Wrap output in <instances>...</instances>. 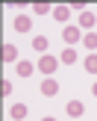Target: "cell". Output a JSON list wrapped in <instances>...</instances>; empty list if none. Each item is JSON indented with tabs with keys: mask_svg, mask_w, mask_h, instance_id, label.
<instances>
[{
	"mask_svg": "<svg viewBox=\"0 0 97 121\" xmlns=\"http://www.w3.org/2000/svg\"><path fill=\"white\" fill-rule=\"evenodd\" d=\"M53 18H56L59 24H68V18H71V6H53Z\"/></svg>",
	"mask_w": 97,
	"mask_h": 121,
	"instance_id": "obj_6",
	"label": "cell"
},
{
	"mask_svg": "<svg viewBox=\"0 0 97 121\" xmlns=\"http://www.w3.org/2000/svg\"><path fill=\"white\" fill-rule=\"evenodd\" d=\"M77 24H80V30H88V27H94V24H97V18H94V12H80V21H77Z\"/></svg>",
	"mask_w": 97,
	"mask_h": 121,
	"instance_id": "obj_7",
	"label": "cell"
},
{
	"mask_svg": "<svg viewBox=\"0 0 97 121\" xmlns=\"http://www.w3.org/2000/svg\"><path fill=\"white\" fill-rule=\"evenodd\" d=\"M62 39H65V44H77V41H82V30L80 27H65Z\"/></svg>",
	"mask_w": 97,
	"mask_h": 121,
	"instance_id": "obj_2",
	"label": "cell"
},
{
	"mask_svg": "<svg viewBox=\"0 0 97 121\" xmlns=\"http://www.w3.org/2000/svg\"><path fill=\"white\" fill-rule=\"evenodd\" d=\"M32 12L35 15H47L50 12V3H32Z\"/></svg>",
	"mask_w": 97,
	"mask_h": 121,
	"instance_id": "obj_15",
	"label": "cell"
},
{
	"mask_svg": "<svg viewBox=\"0 0 97 121\" xmlns=\"http://www.w3.org/2000/svg\"><path fill=\"white\" fill-rule=\"evenodd\" d=\"M65 109H68V115H71V118H80L82 112H85V104H82V100H71Z\"/></svg>",
	"mask_w": 97,
	"mask_h": 121,
	"instance_id": "obj_8",
	"label": "cell"
},
{
	"mask_svg": "<svg viewBox=\"0 0 97 121\" xmlns=\"http://www.w3.org/2000/svg\"><path fill=\"white\" fill-rule=\"evenodd\" d=\"M41 95H44V98H56L59 95V83L53 80V77H47V80L41 83Z\"/></svg>",
	"mask_w": 97,
	"mask_h": 121,
	"instance_id": "obj_4",
	"label": "cell"
},
{
	"mask_svg": "<svg viewBox=\"0 0 97 121\" xmlns=\"http://www.w3.org/2000/svg\"><path fill=\"white\" fill-rule=\"evenodd\" d=\"M35 68H38V65H32V62H24V59L18 62V74H21V77H32V74H35Z\"/></svg>",
	"mask_w": 97,
	"mask_h": 121,
	"instance_id": "obj_10",
	"label": "cell"
},
{
	"mask_svg": "<svg viewBox=\"0 0 97 121\" xmlns=\"http://www.w3.org/2000/svg\"><path fill=\"white\" fill-rule=\"evenodd\" d=\"M59 62H65V65H74V62H77V50H74V47H68V50H62V56H59Z\"/></svg>",
	"mask_w": 97,
	"mask_h": 121,
	"instance_id": "obj_12",
	"label": "cell"
},
{
	"mask_svg": "<svg viewBox=\"0 0 97 121\" xmlns=\"http://www.w3.org/2000/svg\"><path fill=\"white\" fill-rule=\"evenodd\" d=\"M41 121H56V118H53V115H47V118H41Z\"/></svg>",
	"mask_w": 97,
	"mask_h": 121,
	"instance_id": "obj_18",
	"label": "cell"
},
{
	"mask_svg": "<svg viewBox=\"0 0 97 121\" xmlns=\"http://www.w3.org/2000/svg\"><path fill=\"white\" fill-rule=\"evenodd\" d=\"M82 65H85L88 74H97V53H88V56L82 59Z\"/></svg>",
	"mask_w": 97,
	"mask_h": 121,
	"instance_id": "obj_11",
	"label": "cell"
},
{
	"mask_svg": "<svg viewBox=\"0 0 97 121\" xmlns=\"http://www.w3.org/2000/svg\"><path fill=\"white\" fill-rule=\"evenodd\" d=\"M12 27H15L18 33H29V30H32V18H29V15H15Z\"/></svg>",
	"mask_w": 97,
	"mask_h": 121,
	"instance_id": "obj_3",
	"label": "cell"
},
{
	"mask_svg": "<svg viewBox=\"0 0 97 121\" xmlns=\"http://www.w3.org/2000/svg\"><path fill=\"white\" fill-rule=\"evenodd\" d=\"M0 92H3V98H6V95H12V83H9V80H3V86H0Z\"/></svg>",
	"mask_w": 97,
	"mask_h": 121,
	"instance_id": "obj_16",
	"label": "cell"
},
{
	"mask_svg": "<svg viewBox=\"0 0 97 121\" xmlns=\"http://www.w3.org/2000/svg\"><path fill=\"white\" fill-rule=\"evenodd\" d=\"M0 56H3V62H18V47L6 41V44L0 47Z\"/></svg>",
	"mask_w": 97,
	"mask_h": 121,
	"instance_id": "obj_5",
	"label": "cell"
},
{
	"mask_svg": "<svg viewBox=\"0 0 97 121\" xmlns=\"http://www.w3.org/2000/svg\"><path fill=\"white\" fill-rule=\"evenodd\" d=\"M9 115L15 118V121H24V118H27V104H12Z\"/></svg>",
	"mask_w": 97,
	"mask_h": 121,
	"instance_id": "obj_9",
	"label": "cell"
},
{
	"mask_svg": "<svg viewBox=\"0 0 97 121\" xmlns=\"http://www.w3.org/2000/svg\"><path fill=\"white\" fill-rule=\"evenodd\" d=\"M56 68H59V59L50 56V53H44V56L38 59V71L41 74H56Z\"/></svg>",
	"mask_w": 97,
	"mask_h": 121,
	"instance_id": "obj_1",
	"label": "cell"
},
{
	"mask_svg": "<svg viewBox=\"0 0 97 121\" xmlns=\"http://www.w3.org/2000/svg\"><path fill=\"white\" fill-rule=\"evenodd\" d=\"M91 92H94V98H97V83H94V86H91Z\"/></svg>",
	"mask_w": 97,
	"mask_h": 121,
	"instance_id": "obj_17",
	"label": "cell"
},
{
	"mask_svg": "<svg viewBox=\"0 0 97 121\" xmlns=\"http://www.w3.org/2000/svg\"><path fill=\"white\" fill-rule=\"evenodd\" d=\"M32 50H38L41 56H44V50H47V39H44V35H35V39H32Z\"/></svg>",
	"mask_w": 97,
	"mask_h": 121,
	"instance_id": "obj_13",
	"label": "cell"
},
{
	"mask_svg": "<svg viewBox=\"0 0 97 121\" xmlns=\"http://www.w3.org/2000/svg\"><path fill=\"white\" fill-rule=\"evenodd\" d=\"M82 44H85L88 50H97V33H85L82 35Z\"/></svg>",
	"mask_w": 97,
	"mask_h": 121,
	"instance_id": "obj_14",
	"label": "cell"
}]
</instances>
